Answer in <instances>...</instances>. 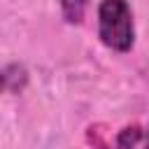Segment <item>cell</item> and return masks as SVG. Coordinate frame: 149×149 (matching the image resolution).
Wrapping results in <instances>:
<instances>
[{"label":"cell","instance_id":"1","mask_svg":"<svg viewBox=\"0 0 149 149\" xmlns=\"http://www.w3.org/2000/svg\"><path fill=\"white\" fill-rule=\"evenodd\" d=\"M98 37L112 51L126 54L135 44L133 9L126 0H102L98 7Z\"/></svg>","mask_w":149,"mask_h":149},{"label":"cell","instance_id":"2","mask_svg":"<svg viewBox=\"0 0 149 149\" xmlns=\"http://www.w3.org/2000/svg\"><path fill=\"white\" fill-rule=\"evenodd\" d=\"M26 70L21 65H7L0 70V93H19L26 86Z\"/></svg>","mask_w":149,"mask_h":149},{"label":"cell","instance_id":"3","mask_svg":"<svg viewBox=\"0 0 149 149\" xmlns=\"http://www.w3.org/2000/svg\"><path fill=\"white\" fill-rule=\"evenodd\" d=\"M58 5L63 12V19L68 23H81L86 7H88V0H58Z\"/></svg>","mask_w":149,"mask_h":149},{"label":"cell","instance_id":"4","mask_svg":"<svg viewBox=\"0 0 149 149\" xmlns=\"http://www.w3.org/2000/svg\"><path fill=\"white\" fill-rule=\"evenodd\" d=\"M140 140H142V130L137 126H128V128L119 130V135H116V149H133Z\"/></svg>","mask_w":149,"mask_h":149},{"label":"cell","instance_id":"5","mask_svg":"<svg viewBox=\"0 0 149 149\" xmlns=\"http://www.w3.org/2000/svg\"><path fill=\"white\" fill-rule=\"evenodd\" d=\"M144 149H149V128H147V133H144Z\"/></svg>","mask_w":149,"mask_h":149}]
</instances>
